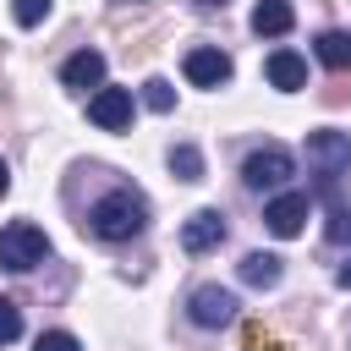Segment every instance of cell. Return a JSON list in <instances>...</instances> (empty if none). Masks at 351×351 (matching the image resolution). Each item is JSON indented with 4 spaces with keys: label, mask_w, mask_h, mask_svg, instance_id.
I'll return each mask as SVG.
<instances>
[{
    "label": "cell",
    "mask_w": 351,
    "mask_h": 351,
    "mask_svg": "<svg viewBox=\"0 0 351 351\" xmlns=\"http://www.w3.org/2000/svg\"><path fill=\"white\" fill-rule=\"evenodd\" d=\"M82 230H93L99 241H132L148 230V197L132 192V186H110L104 197L88 203L82 214Z\"/></svg>",
    "instance_id": "6da1fadb"
},
{
    "label": "cell",
    "mask_w": 351,
    "mask_h": 351,
    "mask_svg": "<svg viewBox=\"0 0 351 351\" xmlns=\"http://www.w3.org/2000/svg\"><path fill=\"white\" fill-rule=\"evenodd\" d=\"M49 258V236L33 225V219H11L5 230H0V269L5 274H27V269H38Z\"/></svg>",
    "instance_id": "7a4b0ae2"
},
{
    "label": "cell",
    "mask_w": 351,
    "mask_h": 351,
    "mask_svg": "<svg viewBox=\"0 0 351 351\" xmlns=\"http://www.w3.org/2000/svg\"><path fill=\"white\" fill-rule=\"evenodd\" d=\"M291 176H296V154L280 148V143H263L241 159V186L247 192H280Z\"/></svg>",
    "instance_id": "3957f363"
},
{
    "label": "cell",
    "mask_w": 351,
    "mask_h": 351,
    "mask_svg": "<svg viewBox=\"0 0 351 351\" xmlns=\"http://www.w3.org/2000/svg\"><path fill=\"white\" fill-rule=\"evenodd\" d=\"M307 165L324 176V186L340 181V176L351 170V132H335V126L313 132V137H307Z\"/></svg>",
    "instance_id": "277c9868"
},
{
    "label": "cell",
    "mask_w": 351,
    "mask_h": 351,
    "mask_svg": "<svg viewBox=\"0 0 351 351\" xmlns=\"http://www.w3.org/2000/svg\"><path fill=\"white\" fill-rule=\"evenodd\" d=\"M236 291H225V285H197L192 296H186V318L197 324V329H225V324H236Z\"/></svg>",
    "instance_id": "5b68a950"
},
{
    "label": "cell",
    "mask_w": 351,
    "mask_h": 351,
    "mask_svg": "<svg viewBox=\"0 0 351 351\" xmlns=\"http://www.w3.org/2000/svg\"><path fill=\"white\" fill-rule=\"evenodd\" d=\"M181 71H186V82H192V88H225L236 66H230V55H225L219 44H197V49H186Z\"/></svg>",
    "instance_id": "8992f818"
},
{
    "label": "cell",
    "mask_w": 351,
    "mask_h": 351,
    "mask_svg": "<svg viewBox=\"0 0 351 351\" xmlns=\"http://www.w3.org/2000/svg\"><path fill=\"white\" fill-rule=\"evenodd\" d=\"M307 214H313V197H307V192H280V197H269V203H263V225H269L280 241L302 236Z\"/></svg>",
    "instance_id": "52a82bcc"
},
{
    "label": "cell",
    "mask_w": 351,
    "mask_h": 351,
    "mask_svg": "<svg viewBox=\"0 0 351 351\" xmlns=\"http://www.w3.org/2000/svg\"><path fill=\"white\" fill-rule=\"evenodd\" d=\"M88 121L99 132H126L132 126V88H93L88 93Z\"/></svg>",
    "instance_id": "ba28073f"
},
{
    "label": "cell",
    "mask_w": 351,
    "mask_h": 351,
    "mask_svg": "<svg viewBox=\"0 0 351 351\" xmlns=\"http://www.w3.org/2000/svg\"><path fill=\"white\" fill-rule=\"evenodd\" d=\"M104 55L99 49H77V55H66L60 60V82L71 88V93H88V88H104Z\"/></svg>",
    "instance_id": "9c48e42d"
},
{
    "label": "cell",
    "mask_w": 351,
    "mask_h": 351,
    "mask_svg": "<svg viewBox=\"0 0 351 351\" xmlns=\"http://www.w3.org/2000/svg\"><path fill=\"white\" fill-rule=\"evenodd\" d=\"M219 241H225V214H219V208L186 214V225H181V247H186V252H214Z\"/></svg>",
    "instance_id": "30bf717a"
},
{
    "label": "cell",
    "mask_w": 351,
    "mask_h": 351,
    "mask_svg": "<svg viewBox=\"0 0 351 351\" xmlns=\"http://www.w3.org/2000/svg\"><path fill=\"white\" fill-rule=\"evenodd\" d=\"M263 77H269V88H280V93H302V88H307V60H302L296 49H269Z\"/></svg>",
    "instance_id": "8fae6325"
},
{
    "label": "cell",
    "mask_w": 351,
    "mask_h": 351,
    "mask_svg": "<svg viewBox=\"0 0 351 351\" xmlns=\"http://www.w3.org/2000/svg\"><path fill=\"white\" fill-rule=\"evenodd\" d=\"M236 274H241V285H252V291H274V285L285 280V258H274V252H247V258L236 263Z\"/></svg>",
    "instance_id": "7c38bea8"
},
{
    "label": "cell",
    "mask_w": 351,
    "mask_h": 351,
    "mask_svg": "<svg viewBox=\"0 0 351 351\" xmlns=\"http://www.w3.org/2000/svg\"><path fill=\"white\" fill-rule=\"evenodd\" d=\"M291 27H296L291 0H258V5H252V33H258V38H285Z\"/></svg>",
    "instance_id": "4fadbf2b"
},
{
    "label": "cell",
    "mask_w": 351,
    "mask_h": 351,
    "mask_svg": "<svg viewBox=\"0 0 351 351\" xmlns=\"http://www.w3.org/2000/svg\"><path fill=\"white\" fill-rule=\"evenodd\" d=\"M313 55L329 66V71H351V33L346 27H324L313 38Z\"/></svg>",
    "instance_id": "5bb4252c"
},
{
    "label": "cell",
    "mask_w": 351,
    "mask_h": 351,
    "mask_svg": "<svg viewBox=\"0 0 351 351\" xmlns=\"http://www.w3.org/2000/svg\"><path fill=\"white\" fill-rule=\"evenodd\" d=\"M165 159H170V176H176V181H203V154H197L192 143H176Z\"/></svg>",
    "instance_id": "9a60e30c"
},
{
    "label": "cell",
    "mask_w": 351,
    "mask_h": 351,
    "mask_svg": "<svg viewBox=\"0 0 351 351\" xmlns=\"http://www.w3.org/2000/svg\"><path fill=\"white\" fill-rule=\"evenodd\" d=\"M143 104H148L154 115H170V110H176V88H170L165 77H148V82H143Z\"/></svg>",
    "instance_id": "2e32d148"
},
{
    "label": "cell",
    "mask_w": 351,
    "mask_h": 351,
    "mask_svg": "<svg viewBox=\"0 0 351 351\" xmlns=\"http://www.w3.org/2000/svg\"><path fill=\"white\" fill-rule=\"evenodd\" d=\"M49 5H55V0H16L11 16H16V27H38V22L49 16Z\"/></svg>",
    "instance_id": "e0dca14e"
},
{
    "label": "cell",
    "mask_w": 351,
    "mask_h": 351,
    "mask_svg": "<svg viewBox=\"0 0 351 351\" xmlns=\"http://www.w3.org/2000/svg\"><path fill=\"white\" fill-rule=\"evenodd\" d=\"M16 335H22V313H16L11 296H0V346H11Z\"/></svg>",
    "instance_id": "ac0fdd59"
},
{
    "label": "cell",
    "mask_w": 351,
    "mask_h": 351,
    "mask_svg": "<svg viewBox=\"0 0 351 351\" xmlns=\"http://www.w3.org/2000/svg\"><path fill=\"white\" fill-rule=\"evenodd\" d=\"M33 351H82V340H77V335H71V329H44V335H38V346H33Z\"/></svg>",
    "instance_id": "d6986e66"
},
{
    "label": "cell",
    "mask_w": 351,
    "mask_h": 351,
    "mask_svg": "<svg viewBox=\"0 0 351 351\" xmlns=\"http://www.w3.org/2000/svg\"><path fill=\"white\" fill-rule=\"evenodd\" d=\"M324 236H329L335 247H351V208H335L329 225H324Z\"/></svg>",
    "instance_id": "ffe728a7"
},
{
    "label": "cell",
    "mask_w": 351,
    "mask_h": 351,
    "mask_svg": "<svg viewBox=\"0 0 351 351\" xmlns=\"http://www.w3.org/2000/svg\"><path fill=\"white\" fill-rule=\"evenodd\" d=\"M335 285H340V291H351V258H346V263L335 269Z\"/></svg>",
    "instance_id": "44dd1931"
},
{
    "label": "cell",
    "mask_w": 351,
    "mask_h": 351,
    "mask_svg": "<svg viewBox=\"0 0 351 351\" xmlns=\"http://www.w3.org/2000/svg\"><path fill=\"white\" fill-rule=\"evenodd\" d=\"M192 5H197V11H225L230 0H192Z\"/></svg>",
    "instance_id": "7402d4cb"
},
{
    "label": "cell",
    "mask_w": 351,
    "mask_h": 351,
    "mask_svg": "<svg viewBox=\"0 0 351 351\" xmlns=\"http://www.w3.org/2000/svg\"><path fill=\"white\" fill-rule=\"evenodd\" d=\"M11 192V170H5V159H0V197Z\"/></svg>",
    "instance_id": "603a6c76"
},
{
    "label": "cell",
    "mask_w": 351,
    "mask_h": 351,
    "mask_svg": "<svg viewBox=\"0 0 351 351\" xmlns=\"http://www.w3.org/2000/svg\"><path fill=\"white\" fill-rule=\"evenodd\" d=\"M115 5H126V0H115Z\"/></svg>",
    "instance_id": "cb8c5ba5"
}]
</instances>
